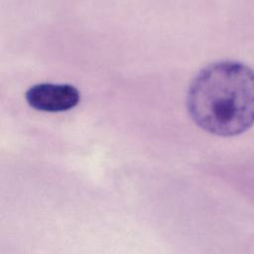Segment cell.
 <instances>
[{
	"mask_svg": "<svg viewBox=\"0 0 254 254\" xmlns=\"http://www.w3.org/2000/svg\"><path fill=\"white\" fill-rule=\"evenodd\" d=\"M187 107L193 122L208 133H244L254 125V70L234 61L208 64L192 79Z\"/></svg>",
	"mask_w": 254,
	"mask_h": 254,
	"instance_id": "cell-1",
	"label": "cell"
},
{
	"mask_svg": "<svg viewBox=\"0 0 254 254\" xmlns=\"http://www.w3.org/2000/svg\"><path fill=\"white\" fill-rule=\"evenodd\" d=\"M79 99V91L70 84L38 83L31 86L26 92L28 104L34 109L46 112L71 109L77 105Z\"/></svg>",
	"mask_w": 254,
	"mask_h": 254,
	"instance_id": "cell-2",
	"label": "cell"
}]
</instances>
